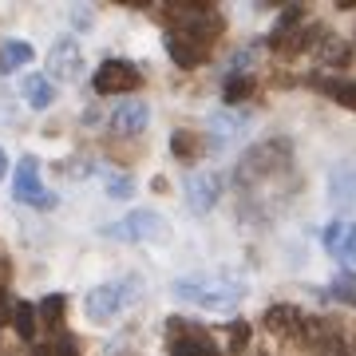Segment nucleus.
I'll list each match as a JSON object with an SVG mask.
<instances>
[{
  "mask_svg": "<svg viewBox=\"0 0 356 356\" xmlns=\"http://www.w3.org/2000/svg\"><path fill=\"white\" fill-rule=\"evenodd\" d=\"M329 194H332V206H337V210H344V206H356V163L332 166Z\"/></svg>",
  "mask_w": 356,
  "mask_h": 356,
  "instance_id": "nucleus-15",
  "label": "nucleus"
},
{
  "mask_svg": "<svg viewBox=\"0 0 356 356\" xmlns=\"http://www.w3.org/2000/svg\"><path fill=\"white\" fill-rule=\"evenodd\" d=\"M218 194H222V178L210 175V170H198V175L186 178V202H191V210H198V214L218 202Z\"/></svg>",
  "mask_w": 356,
  "mask_h": 356,
  "instance_id": "nucleus-12",
  "label": "nucleus"
},
{
  "mask_svg": "<svg viewBox=\"0 0 356 356\" xmlns=\"http://www.w3.org/2000/svg\"><path fill=\"white\" fill-rule=\"evenodd\" d=\"M135 297V281H107V285H95V289L83 297V313L91 321H111L115 313H123Z\"/></svg>",
  "mask_w": 356,
  "mask_h": 356,
  "instance_id": "nucleus-4",
  "label": "nucleus"
},
{
  "mask_svg": "<svg viewBox=\"0 0 356 356\" xmlns=\"http://www.w3.org/2000/svg\"><path fill=\"white\" fill-rule=\"evenodd\" d=\"M32 60V44H24V40H8L4 48H0V76L4 72H16L20 64H28Z\"/></svg>",
  "mask_w": 356,
  "mask_h": 356,
  "instance_id": "nucleus-19",
  "label": "nucleus"
},
{
  "mask_svg": "<svg viewBox=\"0 0 356 356\" xmlns=\"http://www.w3.org/2000/svg\"><path fill=\"white\" fill-rule=\"evenodd\" d=\"M175 293L182 301H194L202 309H234L238 301L245 297V289L238 281H226V277H182L175 281Z\"/></svg>",
  "mask_w": 356,
  "mask_h": 356,
  "instance_id": "nucleus-2",
  "label": "nucleus"
},
{
  "mask_svg": "<svg viewBox=\"0 0 356 356\" xmlns=\"http://www.w3.org/2000/svg\"><path fill=\"white\" fill-rule=\"evenodd\" d=\"M261 325H266L273 337H285V341H293V337L305 332V317H301V309H293V305H273L266 317H261Z\"/></svg>",
  "mask_w": 356,
  "mask_h": 356,
  "instance_id": "nucleus-13",
  "label": "nucleus"
},
{
  "mask_svg": "<svg viewBox=\"0 0 356 356\" xmlns=\"http://www.w3.org/2000/svg\"><path fill=\"white\" fill-rule=\"evenodd\" d=\"M13 325H16V332H20L24 341H32V337H36V309L28 305V301H16L13 305Z\"/></svg>",
  "mask_w": 356,
  "mask_h": 356,
  "instance_id": "nucleus-20",
  "label": "nucleus"
},
{
  "mask_svg": "<svg viewBox=\"0 0 356 356\" xmlns=\"http://www.w3.org/2000/svg\"><path fill=\"white\" fill-rule=\"evenodd\" d=\"M4 166H8V163H4V151H0V178H4Z\"/></svg>",
  "mask_w": 356,
  "mask_h": 356,
  "instance_id": "nucleus-29",
  "label": "nucleus"
},
{
  "mask_svg": "<svg viewBox=\"0 0 356 356\" xmlns=\"http://www.w3.org/2000/svg\"><path fill=\"white\" fill-rule=\"evenodd\" d=\"M313 88L325 91L329 99H337L341 107L356 111V83L353 79H341V76H313Z\"/></svg>",
  "mask_w": 356,
  "mask_h": 356,
  "instance_id": "nucleus-16",
  "label": "nucleus"
},
{
  "mask_svg": "<svg viewBox=\"0 0 356 356\" xmlns=\"http://www.w3.org/2000/svg\"><path fill=\"white\" fill-rule=\"evenodd\" d=\"M13 191H16V198L28 202V206H56V198H51V194L44 191V182H40V163L32 159V154L20 159V166H16Z\"/></svg>",
  "mask_w": 356,
  "mask_h": 356,
  "instance_id": "nucleus-9",
  "label": "nucleus"
},
{
  "mask_svg": "<svg viewBox=\"0 0 356 356\" xmlns=\"http://www.w3.org/2000/svg\"><path fill=\"white\" fill-rule=\"evenodd\" d=\"M107 238H119V242H163L166 234V222L154 210H135V214H127L123 222H115V226L103 229Z\"/></svg>",
  "mask_w": 356,
  "mask_h": 356,
  "instance_id": "nucleus-5",
  "label": "nucleus"
},
{
  "mask_svg": "<svg viewBox=\"0 0 356 356\" xmlns=\"http://www.w3.org/2000/svg\"><path fill=\"white\" fill-rule=\"evenodd\" d=\"M4 281H8V261L0 257V285H4Z\"/></svg>",
  "mask_w": 356,
  "mask_h": 356,
  "instance_id": "nucleus-28",
  "label": "nucleus"
},
{
  "mask_svg": "<svg viewBox=\"0 0 356 356\" xmlns=\"http://www.w3.org/2000/svg\"><path fill=\"white\" fill-rule=\"evenodd\" d=\"M36 356H79V341L76 337H60V341H51V344H40Z\"/></svg>",
  "mask_w": 356,
  "mask_h": 356,
  "instance_id": "nucleus-24",
  "label": "nucleus"
},
{
  "mask_svg": "<svg viewBox=\"0 0 356 356\" xmlns=\"http://www.w3.org/2000/svg\"><path fill=\"white\" fill-rule=\"evenodd\" d=\"M170 356H222V353L202 329L182 325V317H170Z\"/></svg>",
  "mask_w": 356,
  "mask_h": 356,
  "instance_id": "nucleus-7",
  "label": "nucleus"
},
{
  "mask_svg": "<svg viewBox=\"0 0 356 356\" xmlns=\"http://www.w3.org/2000/svg\"><path fill=\"white\" fill-rule=\"evenodd\" d=\"M245 341H250V325H245V321H234V332H229V353H242Z\"/></svg>",
  "mask_w": 356,
  "mask_h": 356,
  "instance_id": "nucleus-26",
  "label": "nucleus"
},
{
  "mask_svg": "<svg viewBox=\"0 0 356 356\" xmlns=\"http://www.w3.org/2000/svg\"><path fill=\"white\" fill-rule=\"evenodd\" d=\"M166 24H170V32H182V36H191L210 48L214 36L222 32V16L210 4H170L166 8Z\"/></svg>",
  "mask_w": 356,
  "mask_h": 356,
  "instance_id": "nucleus-3",
  "label": "nucleus"
},
{
  "mask_svg": "<svg viewBox=\"0 0 356 356\" xmlns=\"http://www.w3.org/2000/svg\"><path fill=\"white\" fill-rule=\"evenodd\" d=\"M147 123H151V111H147L143 99H123L111 111V131L115 135H139V131H147Z\"/></svg>",
  "mask_w": 356,
  "mask_h": 356,
  "instance_id": "nucleus-11",
  "label": "nucleus"
},
{
  "mask_svg": "<svg viewBox=\"0 0 356 356\" xmlns=\"http://www.w3.org/2000/svg\"><path fill=\"white\" fill-rule=\"evenodd\" d=\"M321 242H325V250L332 257H341L344 266H356V226L353 222H332V226H325Z\"/></svg>",
  "mask_w": 356,
  "mask_h": 356,
  "instance_id": "nucleus-10",
  "label": "nucleus"
},
{
  "mask_svg": "<svg viewBox=\"0 0 356 356\" xmlns=\"http://www.w3.org/2000/svg\"><path fill=\"white\" fill-rule=\"evenodd\" d=\"M210 127H218L214 147H226L229 139H238V135H242V127H245V115H226V111H218L214 119H210Z\"/></svg>",
  "mask_w": 356,
  "mask_h": 356,
  "instance_id": "nucleus-18",
  "label": "nucleus"
},
{
  "mask_svg": "<svg viewBox=\"0 0 356 356\" xmlns=\"http://www.w3.org/2000/svg\"><path fill=\"white\" fill-rule=\"evenodd\" d=\"M139 83H143V72L131 60H107L95 72V91L99 95H123V91H135Z\"/></svg>",
  "mask_w": 356,
  "mask_h": 356,
  "instance_id": "nucleus-6",
  "label": "nucleus"
},
{
  "mask_svg": "<svg viewBox=\"0 0 356 356\" xmlns=\"http://www.w3.org/2000/svg\"><path fill=\"white\" fill-rule=\"evenodd\" d=\"M24 99L28 107H36V111H48L51 103H56V88H51V79L48 76H24Z\"/></svg>",
  "mask_w": 356,
  "mask_h": 356,
  "instance_id": "nucleus-17",
  "label": "nucleus"
},
{
  "mask_svg": "<svg viewBox=\"0 0 356 356\" xmlns=\"http://www.w3.org/2000/svg\"><path fill=\"white\" fill-rule=\"evenodd\" d=\"M48 67L56 79H67V83H76L79 76H83V48H79L76 36H64L56 40L48 51Z\"/></svg>",
  "mask_w": 356,
  "mask_h": 356,
  "instance_id": "nucleus-8",
  "label": "nucleus"
},
{
  "mask_svg": "<svg viewBox=\"0 0 356 356\" xmlns=\"http://www.w3.org/2000/svg\"><path fill=\"white\" fill-rule=\"evenodd\" d=\"M107 191H111V198H127L131 194V178H123V175L107 178Z\"/></svg>",
  "mask_w": 356,
  "mask_h": 356,
  "instance_id": "nucleus-27",
  "label": "nucleus"
},
{
  "mask_svg": "<svg viewBox=\"0 0 356 356\" xmlns=\"http://www.w3.org/2000/svg\"><path fill=\"white\" fill-rule=\"evenodd\" d=\"M166 51H170V60H175L178 67H198L210 56V48L206 44H198V40L182 36V32H166Z\"/></svg>",
  "mask_w": 356,
  "mask_h": 356,
  "instance_id": "nucleus-14",
  "label": "nucleus"
},
{
  "mask_svg": "<svg viewBox=\"0 0 356 356\" xmlns=\"http://www.w3.org/2000/svg\"><path fill=\"white\" fill-rule=\"evenodd\" d=\"M254 88H257L254 76H229V79H226V103L250 99V95H254Z\"/></svg>",
  "mask_w": 356,
  "mask_h": 356,
  "instance_id": "nucleus-22",
  "label": "nucleus"
},
{
  "mask_svg": "<svg viewBox=\"0 0 356 356\" xmlns=\"http://www.w3.org/2000/svg\"><path fill=\"white\" fill-rule=\"evenodd\" d=\"M170 151H175L178 159H186V163H191V159H198L202 143H198L194 131H175V135H170Z\"/></svg>",
  "mask_w": 356,
  "mask_h": 356,
  "instance_id": "nucleus-21",
  "label": "nucleus"
},
{
  "mask_svg": "<svg viewBox=\"0 0 356 356\" xmlns=\"http://www.w3.org/2000/svg\"><path fill=\"white\" fill-rule=\"evenodd\" d=\"M293 163V147L285 139H269L261 143V147H254V151L242 154V163H238V170H234V182L238 186H254V191H261V182H269V178L285 175Z\"/></svg>",
  "mask_w": 356,
  "mask_h": 356,
  "instance_id": "nucleus-1",
  "label": "nucleus"
},
{
  "mask_svg": "<svg viewBox=\"0 0 356 356\" xmlns=\"http://www.w3.org/2000/svg\"><path fill=\"white\" fill-rule=\"evenodd\" d=\"M332 297H337L341 305L356 309V273H341V277L332 281Z\"/></svg>",
  "mask_w": 356,
  "mask_h": 356,
  "instance_id": "nucleus-23",
  "label": "nucleus"
},
{
  "mask_svg": "<svg viewBox=\"0 0 356 356\" xmlns=\"http://www.w3.org/2000/svg\"><path fill=\"white\" fill-rule=\"evenodd\" d=\"M40 313H44V321H48L51 329H60V321H64V297H60V293H56V297H44Z\"/></svg>",
  "mask_w": 356,
  "mask_h": 356,
  "instance_id": "nucleus-25",
  "label": "nucleus"
}]
</instances>
